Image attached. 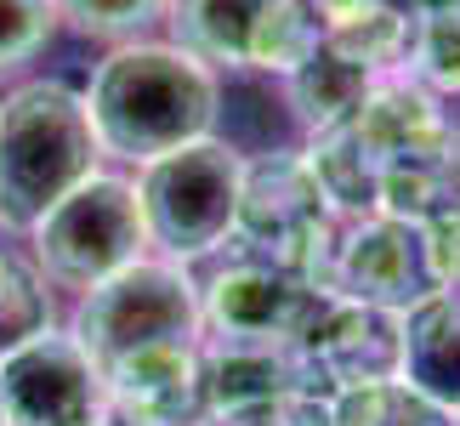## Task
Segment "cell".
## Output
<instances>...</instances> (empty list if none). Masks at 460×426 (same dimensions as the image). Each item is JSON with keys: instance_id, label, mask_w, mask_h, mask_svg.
<instances>
[{"instance_id": "1", "label": "cell", "mask_w": 460, "mask_h": 426, "mask_svg": "<svg viewBox=\"0 0 460 426\" xmlns=\"http://www.w3.org/2000/svg\"><path fill=\"white\" fill-rule=\"evenodd\" d=\"M80 102L92 114L102 159L114 165H148L159 154H176L199 137H217L222 120V75L182 51L165 34L119 40L92 63L80 85Z\"/></svg>"}, {"instance_id": "2", "label": "cell", "mask_w": 460, "mask_h": 426, "mask_svg": "<svg viewBox=\"0 0 460 426\" xmlns=\"http://www.w3.org/2000/svg\"><path fill=\"white\" fill-rule=\"evenodd\" d=\"M102 165L109 159L75 85L17 80L0 92V239H23Z\"/></svg>"}, {"instance_id": "3", "label": "cell", "mask_w": 460, "mask_h": 426, "mask_svg": "<svg viewBox=\"0 0 460 426\" xmlns=\"http://www.w3.org/2000/svg\"><path fill=\"white\" fill-rule=\"evenodd\" d=\"M137 205H143L148 251L171 262H199L222 256L234 244L239 222V188H244V154L222 137H199L176 154H159L131 171Z\"/></svg>"}, {"instance_id": "4", "label": "cell", "mask_w": 460, "mask_h": 426, "mask_svg": "<svg viewBox=\"0 0 460 426\" xmlns=\"http://www.w3.org/2000/svg\"><path fill=\"white\" fill-rule=\"evenodd\" d=\"M23 256L40 268V279L58 296H85L102 279H114L119 268L148 256V227H143V205H137V182L131 171H92L75 193H63L40 222L29 227Z\"/></svg>"}, {"instance_id": "5", "label": "cell", "mask_w": 460, "mask_h": 426, "mask_svg": "<svg viewBox=\"0 0 460 426\" xmlns=\"http://www.w3.org/2000/svg\"><path fill=\"white\" fill-rule=\"evenodd\" d=\"M68 335L92 352L97 364H114L126 352L165 347V342H205V313H199V268L171 256H143L97 290L68 301Z\"/></svg>"}, {"instance_id": "6", "label": "cell", "mask_w": 460, "mask_h": 426, "mask_svg": "<svg viewBox=\"0 0 460 426\" xmlns=\"http://www.w3.org/2000/svg\"><path fill=\"white\" fill-rule=\"evenodd\" d=\"M335 227H341V217H335V205L324 200V188H318V176H313L302 148L244 159L239 222H234V244H227V251L261 256V262L290 268L313 284L318 268H324V251H330Z\"/></svg>"}, {"instance_id": "7", "label": "cell", "mask_w": 460, "mask_h": 426, "mask_svg": "<svg viewBox=\"0 0 460 426\" xmlns=\"http://www.w3.org/2000/svg\"><path fill=\"white\" fill-rule=\"evenodd\" d=\"M318 290L341 296V301H364V307H386L403 313L415 307L420 296L444 290L432 268V244L427 227L410 217H386V210H369V217H347L335 227L324 268H318Z\"/></svg>"}, {"instance_id": "8", "label": "cell", "mask_w": 460, "mask_h": 426, "mask_svg": "<svg viewBox=\"0 0 460 426\" xmlns=\"http://www.w3.org/2000/svg\"><path fill=\"white\" fill-rule=\"evenodd\" d=\"M210 273H199V313L205 342H244V347H296L313 324L324 290H313L302 273L273 268L261 256L222 251Z\"/></svg>"}, {"instance_id": "9", "label": "cell", "mask_w": 460, "mask_h": 426, "mask_svg": "<svg viewBox=\"0 0 460 426\" xmlns=\"http://www.w3.org/2000/svg\"><path fill=\"white\" fill-rule=\"evenodd\" d=\"M0 404L12 426H109V381L68 324L0 352Z\"/></svg>"}, {"instance_id": "10", "label": "cell", "mask_w": 460, "mask_h": 426, "mask_svg": "<svg viewBox=\"0 0 460 426\" xmlns=\"http://www.w3.org/2000/svg\"><path fill=\"white\" fill-rule=\"evenodd\" d=\"M296 352H302L318 393L393 381L398 359H403V313L324 296L318 313H313V324L302 330V342H296Z\"/></svg>"}, {"instance_id": "11", "label": "cell", "mask_w": 460, "mask_h": 426, "mask_svg": "<svg viewBox=\"0 0 460 426\" xmlns=\"http://www.w3.org/2000/svg\"><path fill=\"white\" fill-rule=\"evenodd\" d=\"M109 381V426H199V342H165L102 364Z\"/></svg>"}, {"instance_id": "12", "label": "cell", "mask_w": 460, "mask_h": 426, "mask_svg": "<svg viewBox=\"0 0 460 426\" xmlns=\"http://www.w3.org/2000/svg\"><path fill=\"white\" fill-rule=\"evenodd\" d=\"M352 142L369 154L376 171H393V165H410V159H438V154H455V126L444 114V97H432L427 85H415L410 75H381L376 92L364 97V109L347 120Z\"/></svg>"}, {"instance_id": "13", "label": "cell", "mask_w": 460, "mask_h": 426, "mask_svg": "<svg viewBox=\"0 0 460 426\" xmlns=\"http://www.w3.org/2000/svg\"><path fill=\"white\" fill-rule=\"evenodd\" d=\"M279 6H285V0H171L165 6V40L193 51V58L210 63L217 75L222 68L256 75L261 34H268Z\"/></svg>"}, {"instance_id": "14", "label": "cell", "mask_w": 460, "mask_h": 426, "mask_svg": "<svg viewBox=\"0 0 460 426\" xmlns=\"http://www.w3.org/2000/svg\"><path fill=\"white\" fill-rule=\"evenodd\" d=\"M398 381H410L415 393L460 415V284L420 296L415 307H403V359Z\"/></svg>"}, {"instance_id": "15", "label": "cell", "mask_w": 460, "mask_h": 426, "mask_svg": "<svg viewBox=\"0 0 460 426\" xmlns=\"http://www.w3.org/2000/svg\"><path fill=\"white\" fill-rule=\"evenodd\" d=\"M376 80H381V68H369L364 58H352L341 40L324 34L313 46V58L285 80V97H290L296 120L307 126V137H318V131H341L364 109V97L376 92Z\"/></svg>"}, {"instance_id": "16", "label": "cell", "mask_w": 460, "mask_h": 426, "mask_svg": "<svg viewBox=\"0 0 460 426\" xmlns=\"http://www.w3.org/2000/svg\"><path fill=\"white\" fill-rule=\"evenodd\" d=\"M324 426H460V415L393 376V381L324 393Z\"/></svg>"}, {"instance_id": "17", "label": "cell", "mask_w": 460, "mask_h": 426, "mask_svg": "<svg viewBox=\"0 0 460 426\" xmlns=\"http://www.w3.org/2000/svg\"><path fill=\"white\" fill-rule=\"evenodd\" d=\"M403 75H410L415 85H427L432 97H460V6L415 17L410 23Z\"/></svg>"}, {"instance_id": "18", "label": "cell", "mask_w": 460, "mask_h": 426, "mask_svg": "<svg viewBox=\"0 0 460 426\" xmlns=\"http://www.w3.org/2000/svg\"><path fill=\"white\" fill-rule=\"evenodd\" d=\"M51 324H63L58 318V290L40 279V268H34V262L23 256V244H17L12 279H6V290H0V352L46 335Z\"/></svg>"}, {"instance_id": "19", "label": "cell", "mask_w": 460, "mask_h": 426, "mask_svg": "<svg viewBox=\"0 0 460 426\" xmlns=\"http://www.w3.org/2000/svg\"><path fill=\"white\" fill-rule=\"evenodd\" d=\"M165 6L171 0H51L58 12V29H75L85 40H143L165 23Z\"/></svg>"}, {"instance_id": "20", "label": "cell", "mask_w": 460, "mask_h": 426, "mask_svg": "<svg viewBox=\"0 0 460 426\" xmlns=\"http://www.w3.org/2000/svg\"><path fill=\"white\" fill-rule=\"evenodd\" d=\"M58 34V12L51 0H0V80L29 68Z\"/></svg>"}, {"instance_id": "21", "label": "cell", "mask_w": 460, "mask_h": 426, "mask_svg": "<svg viewBox=\"0 0 460 426\" xmlns=\"http://www.w3.org/2000/svg\"><path fill=\"white\" fill-rule=\"evenodd\" d=\"M386 6H393L398 17H410V23H415V17H432V12H455L460 0H386Z\"/></svg>"}, {"instance_id": "22", "label": "cell", "mask_w": 460, "mask_h": 426, "mask_svg": "<svg viewBox=\"0 0 460 426\" xmlns=\"http://www.w3.org/2000/svg\"><path fill=\"white\" fill-rule=\"evenodd\" d=\"M12 256H17V239H0V290H6V279H12Z\"/></svg>"}, {"instance_id": "23", "label": "cell", "mask_w": 460, "mask_h": 426, "mask_svg": "<svg viewBox=\"0 0 460 426\" xmlns=\"http://www.w3.org/2000/svg\"><path fill=\"white\" fill-rule=\"evenodd\" d=\"M0 426H12V421H6V404H0Z\"/></svg>"}]
</instances>
